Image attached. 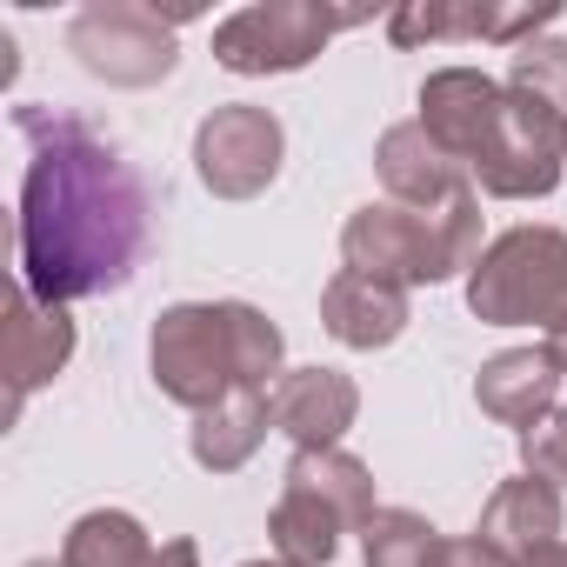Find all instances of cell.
I'll return each mask as SVG.
<instances>
[{"instance_id":"obj_1","label":"cell","mask_w":567,"mask_h":567,"mask_svg":"<svg viewBox=\"0 0 567 567\" xmlns=\"http://www.w3.org/2000/svg\"><path fill=\"white\" fill-rule=\"evenodd\" d=\"M14 127L28 134V181H21V288L34 301H87L127 288L147 254V187L74 114L21 107Z\"/></svg>"},{"instance_id":"obj_2","label":"cell","mask_w":567,"mask_h":567,"mask_svg":"<svg viewBox=\"0 0 567 567\" xmlns=\"http://www.w3.org/2000/svg\"><path fill=\"white\" fill-rule=\"evenodd\" d=\"M341 254L354 274L394 280V288H441L454 274H474L481 260V194H454L434 214H414L401 200H368L341 227Z\"/></svg>"},{"instance_id":"obj_3","label":"cell","mask_w":567,"mask_h":567,"mask_svg":"<svg viewBox=\"0 0 567 567\" xmlns=\"http://www.w3.org/2000/svg\"><path fill=\"white\" fill-rule=\"evenodd\" d=\"M467 315L487 328H560L567 321V234L507 227L467 274Z\"/></svg>"},{"instance_id":"obj_4","label":"cell","mask_w":567,"mask_h":567,"mask_svg":"<svg viewBox=\"0 0 567 567\" xmlns=\"http://www.w3.org/2000/svg\"><path fill=\"white\" fill-rule=\"evenodd\" d=\"M147 368H154V388L187 414H207L227 394H240L227 301H174V308H161L154 341H147Z\"/></svg>"},{"instance_id":"obj_5","label":"cell","mask_w":567,"mask_h":567,"mask_svg":"<svg viewBox=\"0 0 567 567\" xmlns=\"http://www.w3.org/2000/svg\"><path fill=\"white\" fill-rule=\"evenodd\" d=\"M174 28L181 14H161L147 0H94L68 21V54L107 87H161L181 61Z\"/></svg>"},{"instance_id":"obj_6","label":"cell","mask_w":567,"mask_h":567,"mask_svg":"<svg viewBox=\"0 0 567 567\" xmlns=\"http://www.w3.org/2000/svg\"><path fill=\"white\" fill-rule=\"evenodd\" d=\"M354 21H368V14H334V8H315V0H254V8H240L214 28V61L247 81L301 74Z\"/></svg>"},{"instance_id":"obj_7","label":"cell","mask_w":567,"mask_h":567,"mask_svg":"<svg viewBox=\"0 0 567 567\" xmlns=\"http://www.w3.org/2000/svg\"><path fill=\"white\" fill-rule=\"evenodd\" d=\"M280 161H288V127L254 101H227L194 127V174L220 200H254L274 187Z\"/></svg>"},{"instance_id":"obj_8","label":"cell","mask_w":567,"mask_h":567,"mask_svg":"<svg viewBox=\"0 0 567 567\" xmlns=\"http://www.w3.org/2000/svg\"><path fill=\"white\" fill-rule=\"evenodd\" d=\"M560 134H567V121H554V114H540L534 101L507 94V114H501L494 141H487L481 161H474L481 194H494V200H547V194L560 187V174H567Z\"/></svg>"},{"instance_id":"obj_9","label":"cell","mask_w":567,"mask_h":567,"mask_svg":"<svg viewBox=\"0 0 567 567\" xmlns=\"http://www.w3.org/2000/svg\"><path fill=\"white\" fill-rule=\"evenodd\" d=\"M560 21V0H534V8H474V0H408L388 14V41L394 48H421V41H501V48H527Z\"/></svg>"},{"instance_id":"obj_10","label":"cell","mask_w":567,"mask_h":567,"mask_svg":"<svg viewBox=\"0 0 567 567\" xmlns=\"http://www.w3.org/2000/svg\"><path fill=\"white\" fill-rule=\"evenodd\" d=\"M507 114V81L481 74V68H434L421 81V127L434 147H447L461 167L481 161V147L494 141Z\"/></svg>"},{"instance_id":"obj_11","label":"cell","mask_w":567,"mask_h":567,"mask_svg":"<svg viewBox=\"0 0 567 567\" xmlns=\"http://www.w3.org/2000/svg\"><path fill=\"white\" fill-rule=\"evenodd\" d=\"M267 408H274V427L295 441V454H321V447H341V434L354 427L361 388L341 368H288L274 381Z\"/></svg>"},{"instance_id":"obj_12","label":"cell","mask_w":567,"mask_h":567,"mask_svg":"<svg viewBox=\"0 0 567 567\" xmlns=\"http://www.w3.org/2000/svg\"><path fill=\"white\" fill-rule=\"evenodd\" d=\"M374 174H381L388 200H401V207H414V214H434V207H447L454 194H467V167H461L447 147H434L421 121H401V127H388V134L374 141Z\"/></svg>"},{"instance_id":"obj_13","label":"cell","mask_w":567,"mask_h":567,"mask_svg":"<svg viewBox=\"0 0 567 567\" xmlns=\"http://www.w3.org/2000/svg\"><path fill=\"white\" fill-rule=\"evenodd\" d=\"M68 361H74V315L14 288V301H8V414H21V401L34 388H48Z\"/></svg>"},{"instance_id":"obj_14","label":"cell","mask_w":567,"mask_h":567,"mask_svg":"<svg viewBox=\"0 0 567 567\" xmlns=\"http://www.w3.org/2000/svg\"><path fill=\"white\" fill-rule=\"evenodd\" d=\"M321 328H328L341 348H354V354L394 348V341L408 334V288L341 267L328 288H321Z\"/></svg>"},{"instance_id":"obj_15","label":"cell","mask_w":567,"mask_h":567,"mask_svg":"<svg viewBox=\"0 0 567 567\" xmlns=\"http://www.w3.org/2000/svg\"><path fill=\"white\" fill-rule=\"evenodd\" d=\"M474 401H481L487 421L527 434L534 421H547L560 408V368L547 361V348H501L494 361H481Z\"/></svg>"},{"instance_id":"obj_16","label":"cell","mask_w":567,"mask_h":567,"mask_svg":"<svg viewBox=\"0 0 567 567\" xmlns=\"http://www.w3.org/2000/svg\"><path fill=\"white\" fill-rule=\"evenodd\" d=\"M560 520H567V514H560V487L540 481V474H514V481H501V487L487 494L474 534H481L487 547H501V554L520 567L527 554H540L547 540H560Z\"/></svg>"},{"instance_id":"obj_17","label":"cell","mask_w":567,"mask_h":567,"mask_svg":"<svg viewBox=\"0 0 567 567\" xmlns=\"http://www.w3.org/2000/svg\"><path fill=\"white\" fill-rule=\"evenodd\" d=\"M267 427H274L267 394H227L220 408L194 414V427H187V454H194L207 474H234V467L254 461V447L267 441Z\"/></svg>"},{"instance_id":"obj_18","label":"cell","mask_w":567,"mask_h":567,"mask_svg":"<svg viewBox=\"0 0 567 567\" xmlns=\"http://www.w3.org/2000/svg\"><path fill=\"white\" fill-rule=\"evenodd\" d=\"M280 487H301V494H315V501H328L354 534L381 514V501H374V467L368 461H354L348 447H321V454H295L288 461V474H280Z\"/></svg>"},{"instance_id":"obj_19","label":"cell","mask_w":567,"mask_h":567,"mask_svg":"<svg viewBox=\"0 0 567 567\" xmlns=\"http://www.w3.org/2000/svg\"><path fill=\"white\" fill-rule=\"evenodd\" d=\"M341 534H354L328 501L301 494V487H280L274 514H267V540L280 560H295V567H328L341 554Z\"/></svg>"},{"instance_id":"obj_20","label":"cell","mask_w":567,"mask_h":567,"mask_svg":"<svg viewBox=\"0 0 567 567\" xmlns=\"http://www.w3.org/2000/svg\"><path fill=\"white\" fill-rule=\"evenodd\" d=\"M154 540L127 507H94L68 527L61 540V567H154Z\"/></svg>"},{"instance_id":"obj_21","label":"cell","mask_w":567,"mask_h":567,"mask_svg":"<svg viewBox=\"0 0 567 567\" xmlns=\"http://www.w3.org/2000/svg\"><path fill=\"white\" fill-rule=\"evenodd\" d=\"M434 520L414 514V507H381L368 527H361V560L368 567H427L434 554Z\"/></svg>"},{"instance_id":"obj_22","label":"cell","mask_w":567,"mask_h":567,"mask_svg":"<svg viewBox=\"0 0 567 567\" xmlns=\"http://www.w3.org/2000/svg\"><path fill=\"white\" fill-rule=\"evenodd\" d=\"M507 94H520V101H534L540 114L567 121V41L540 34V41L514 48V61H507Z\"/></svg>"},{"instance_id":"obj_23","label":"cell","mask_w":567,"mask_h":567,"mask_svg":"<svg viewBox=\"0 0 567 567\" xmlns=\"http://www.w3.org/2000/svg\"><path fill=\"white\" fill-rule=\"evenodd\" d=\"M520 474H540V481L567 487V408H554L547 421H534L520 434Z\"/></svg>"},{"instance_id":"obj_24","label":"cell","mask_w":567,"mask_h":567,"mask_svg":"<svg viewBox=\"0 0 567 567\" xmlns=\"http://www.w3.org/2000/svg\"><path fill=\"white\" fill-rule=\"evenodd\" d=\"M427 567H514V560L501 547H487L481 534H441L434 554H427Z\"/></svg>"},{"instance_id":"obj_25","label":"cell","mask_w":567,"mask_h":567,"mask_svg":"<svg viewBox=\"0 0 567 567\" xmlns=\"http://www.w3.org/2000/svg\"><path fill=\"white\" fill-rule=\"evenodd\" d=\"M154 567H200V547L181 534V540H161V554H154Z\"/></svg>"},{"instance_id":"obj_26","label":"cell","mask_w":567,"mask_h":567,"mask_svg":"<svg viewBox=\"0 0 567 567\" xmlns=\"http://www.w3.org/2000/svg\"><path fill=\"white\" fill-rule=\"evenodd\" d=\"M540 348H547V361L567 374V321H560V328H547V334H540Z\"/></svg>"},{"instance_id":"obj_27","label":"cell","mask_w":567,"mask_h":567,"mask_svg":"<svg viewBox=\"0 0 567 567\" xmlns=\"http://www.w3.org/2000/svg\"><path fill=\"white\" fill-rule=\"evenodd\" d=\"M520 567H567V540H547L540 554H527Z\"/></svg>"},{"instance_id":"obj_28","label":"cell","mask_w":567,"mask_h":567,"mask_svg":"<svg viewBox=\"0 0 567 567\" xmlns=\"http://www.w3.org/2000/svg\"><path fill=\"white\" fill-rule=\"evenodd\" d=\"M240 567H295V560H280V554H274V560H240Z\"/></svg>"},{"instance_id":"obj_29","label":"cell","mask_w":567,"mask_h":567,"mask_svg":"<svg viewBox=\"0 0 567 567\" xmlns=\"http://www.w3.org/2000/svg\"><path fill=\"white\" fill-rule=\"evenodd\" d=\"M28 567H61V560H28Z\"/></svg>"},{"instance_id":"obj_30","label":"cell","mask_w":567,"mask_h":567,"mask_svg":"<svg viewBox=\"0 0 567 567\" xmlns=\"http://www.w3.org/2000/svg\"><path fill=\"white\" fill-rule=\"evenodd\" d=\"M560 154H567V134H560Z\"/></svg>"}]
</instances>
